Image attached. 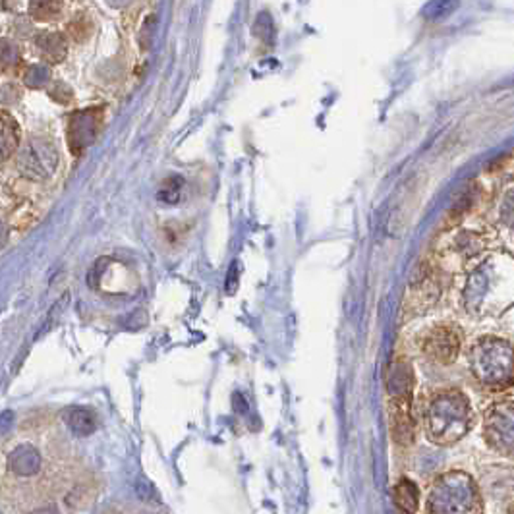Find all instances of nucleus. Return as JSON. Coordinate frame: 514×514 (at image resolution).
I'll use <instances>...</instances> for the list:
<instances>
[{"label":"nucleus","instance_id":"3","mask_svg":"<svg viewBox=\"0 0 514 514\" xmlns=\"http://www.w3.org/2000/svg\"><path fill=\"white\" fill-rule=\"evenodd\" d=\"M470 372L481 385L505 389L513 385V345L499 337L480 338L468 354Z\"/></svg>","mask_w":514,"mask_h":514},{"label":"nucleus","instance_id":"15","mask_svg":"<svg viewBox=\"0 0 514 514\" xmlns=\"http://www.w3.org/2000/svg\"><path fill=\"white\" fill-rule=\"evenodd\" d=\"M31 514H58V513H56V508L54 507H45V508H37V510Z\"/></svg>","mask_w":514,"mask_h":514},{"label":"nucleus","instance_id":"2","mask_svg":"<svg viewBox=\"0 0 514 514\" xmlns=\"http://www.w3.org/2000/svg\"><path fill=\"white\" fill-rule=\"evenodd\" d=\"M426 508L427 514H483V497L470 473L451 470L435 478Z\"/></svg>","mask_w":514,"mask_h":514},{"label":"nucleus","instance_id":"9","mask_svg":"<svg viewBox=\"0 0 514 514\" xmlns=\"http://www.w3.org/2000/svg\"><path fill=\"white\" fill-rule=\"evenodd\" d=\"M387 389H389L391 402H394V400H412L414 373L410 364L397 362L392 365L391 372H389V379H387Z\"/></svg>","mask_w":514,"mask_h":514},{"label":"nucleus","instance_id":"6","mask_svg":"<svg viewBox=\"0 0 514 514\" xmlns=\"http://www.w3.org/2000/svg\"><path fill=\"white\" fill-rule=\"evenodd\" d=\"M460 345H462V338L458 329L451 325H441L427 332L421 348L427 354V358H431L433 362L453 364L454 360L458 358Z\"/></svg>","mask_w":514,"mask_h":514},{"label":"nucleus","instance_id":"14","mask_svg":"<svg viewBox=\"0 0 514 514\" xmlns=\"http://www.w3.org/2000/svg\"><path fill=\"white\" fill-rule=\"evenodd\" d=\"M12 426V412H4L0 416V433H6Z\"/></svg>","mask_w":514,"mask_h":514},{"label":"nucleus","instance_id":"13","mask_svg":"<svg viewBox=\"0 0 514 514\" xmlns=\"http://www.w3.org/2000/svg\"><path fill=\"white\" fill-rule=\"evenodd\" d=\"M184 180L180 176H170L169 180H164V184L159 189V199L164 203H178L180 196H182Z\"/></svg>","mask_w":514,"mask_h":514},{"label":"nucleus","instance_id":"7","mask_svg":"<svg viewBox=\"0 0 514 514\" xmlns=\"http://www.w3.org/2000/svg\"><path fill=\"white\" fill-rule=\"evenodd\" d=\"M391 433L399 445L408 446L414 441L412 400L391 402Z\"/></svg>","mask_w":514,"mask_h":514},{"label":"nucleus","instance_id":"11","mask_svg":"<svg viewBox=\"0 0 514 514\" xmlns=\"http://www.w3.org/2000/svg\"><path fill=\"white\" fill-rule=\"evenodd\" d=\"M392 499L394 505L404 514H416L419 508V489L412 480L402 478V480L392 489Z\"/></svg>","mask_w":514,"mask_h":514},{"label":"nucleus","instance_id":"1","mask_svg":"<svg viewBox=\"0 0 514 514\" xmlns=\"http://www.w3.org/2000/svg\"><path fill=\"white\" fill-rule=\"evenodd\" d=\"M427 439L446 446L458 443L472 427V406L458 389H443L435 392L424 412Z\"/></svg>","mask_w":514,"mask_h":514},{"label":"nucleus","instance_id":"8","mask_svg":"<svg viewBox=\"0 0 514 514\" xmlns=\"http://www.w3.org/2000/svg\"><path fill=\"white\" fill-rule=\"evenodd\" d=\"M441 296L439 284L433 273H426V277L414 278L410 290L406 294V305L416 308V311H427L435 304V300Z\"/></svg>","mask_w":514,"mask_h":514},{"label":"nucleus","instance_id":"5","mask_svg":"<svg viewBox=\"0 0 514 514\" xmlns=\"http://www.w3.org/2000/svg\"><path fill=\"white\" fill-rule=\"evenodd\" d=\"M503 280H510V273L503 277V275H499L495 263L481 265L480 269L473 273L472 278L468 280V310H486V308H489V296L495 294V290H499V286H503Z\"/></svg>","mask_w":514,"mask_h":514},{"label":"nucleus","instance_id":"4","mask_svg":"<svg viewBox=\"0 0 514 514\" xmlns=\"http://www.w3.org/2000/svg\"><path fill=\"white\" fill-rule=\"evenodd\" d=\"M483 437L487 445L505 456H513L514 451V406L507 399L489 408L483 421Z\"/></svg>","mask_w":514,"mask_h":514},{"label":"nucleus","instance_id":"12","mask_svg":"<svg viewBox=\"0 0 514 514\" xmlns=\"http://www.w3.org/2000/svg\"><path fill=\"white\" fill-rule=\"evenodd\" d=\"M64 419L75 435H89L95 429V416L88 408H70L64 414Z\"/></svg>","mask_w":514,"mask_h":514},{"label":"nucleus","instance_id":"10","mask_svg":"<svg viewBox=\"0 0 514 514\" xmlns=\"http://www.w3.org/2000/svg\"><path fill=\"white\" fill-rule=\"evenodd\" d=\"M8 466L16 476L29 478L39 472L41 468V454L35 451L33 446L21 445L14 449V453L8 456Z\"/></svg>","mask_w":514,"mask_h":514}]
</instances>
